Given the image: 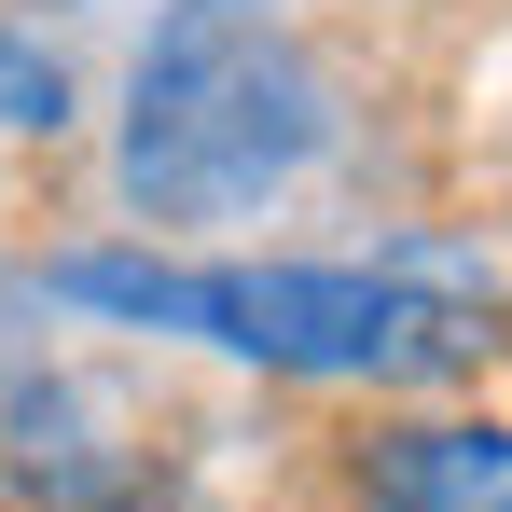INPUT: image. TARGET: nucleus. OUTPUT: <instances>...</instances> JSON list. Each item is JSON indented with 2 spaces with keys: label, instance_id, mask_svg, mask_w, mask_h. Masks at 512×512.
<instances>
[{
  "label": "nucleus",
  "instance_id": "20e7f679",
  "mask_svg": "<svg viewBox=\"0 0 512 512\" xmlns=\"http://www.w3.org/2000/svg\"><path fill=\"white\" fill-rule=\"evenodd\" d=\"M70 84H56V56H28V42H0V125H56Z\"/></svg>",
  "mask_w": 512,
  "mask_h": 512
},
{
  "label": "nucleus",
  "instance_id": "f03ea898",
  "mask_svg": "<svg viewBox=\"0 0 512 512\" xmlns=\"http://www.w3.org/2000/svg\"><path fill=\"white\" fill-rule=\"evenodd\" d=\"M319 139H333V97L250 0H180L125 84V194L153 222H222L277 180H305Z\"/></svg>",
  "mask_w": 512,
  "mask_h": 512
},
{
  "label": "nucleus",
  "instance_id": "f257e3e1",
  "mask_svg": "<svg viewBox=\"0 0 512 512\" xmlns=\"http://www.w3.org/2000/svg\"><path fill=\"white\" fill-rule=\"evenodd\" d=\"M70 305H111L139 333H208L263 360V374H319V388H443L499 346V291L485 277H429V263H56Z\"/></svg>",
  "mask_w": 512,
  "mask_h": 512
},
{
  "label": "nucleus",
  "instance_id": "7ed1b4c3",
  "mask_svg": "<svg viewBox=\"0 0 512 512\" xmlns=\"http://www.w3.org/2000/svg\"><path fill=\"white\" fill-rule=\"evenodd\" d=\"M374 512H512V416H402L346 457Z\"/></svg>",
  "mask_w": 512,
  "mask_h": 512
}]
</instances>
